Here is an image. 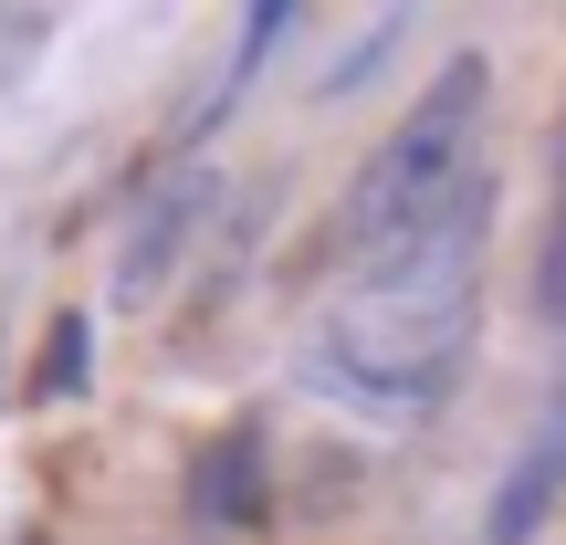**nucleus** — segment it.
<instances>
[{"mask_svg": "<svg viewBox=\"0 0 566 545\" xmlns=\"http://www.w3.org/2000/svg\"><path fill=\"white\" fill-rule=\"evenodd\" d=\"M472 137H483V53H451L441 74H430V95L399 116V137H378L357 158V179L336 189L325 242H336L346 263H378V252H399L409 231H430L472 179H483V168H472Z\"/></svg>", "mask_w": 566, "mask_h": 545, "instance_id": "nucleus-2", "label": "nucleus"}, {"mask_svg": "<svg viewBox=\"0 0 566 545\" xmlns=\"http://www.w3.org/2000/svg\"><path fill=\"white\" fill-rule=\"evenodd\" d=\"M546 304L566 315V231H556V252H546Z\"/></svg>", "mask_w": 566, "mask_h": 545, "instance_id": "nucleus-8", "label": "nucleus"}, {"mask_svg": "<svg viewBox=\"0 0 566 545\" xmlns=\"http://www.w3.org/2000/svg\"><path fill=\"white\" fill-rule=\"evenodd\" d=\"M84 378V325H63V336H53V388H74Z\"/></svg>", "mask_w": 566, "mask_h": 545, "instance_id": "nucleus-7", "label": "nucleus"}, {"mask_svg": "<svg viewBox=\"0 0 566 545\" xmlns=\"http://www.w3.org/2000/svg\"><path fill=\"white\" fill-rule=\"evenodd\" d=\"M283 32H294V11H283V0H263V11H252L242 32H231V53H221V74H210V95L189 105V126H179V147H210V126H221L231 105H242V84L263 74V53H273Z\"/></svg>", "mask_w": 566, "mask_h": 545, "instance_id": "nucleus-5", "label": "nucleus"}, {"mask_svg": "<svg viewBox=\"0 0 566 545\" xmlns=\"http://www.w3.org/2000/svg\"><path fill=\"white\" fill-rule=\"evenodd\" d=\"M399 42H409V11H378L357 42H346V63H325V74H315V95H357V84H378Z\"/></svg>", "mask_w": 566, "mask_h": 545, "instance_id": "nucleus-6", "label": "nucleus"}, {"mask_svg": "<svg viewBox=\"0 0 566 545\" xmlns=\"http://www.w3.org/2000/svg\"><path fill=\"white\" fill-rule=\"evenodd\" d=\"M493 168L441 210L430 231H409L399 252L357 263L325 325L304 336V378L315 399L357 409V420H420L451 399L472 357V325H483V242H493Z\"/></svg>", "mask_w": 566, "mask_h": 545, "instance_id": "nucleus-1", "label": "nucleus"}, {"mask_svg": "<svg viewBox=\"0 0 566 545\" xmlns=\"http://www.w3.org/2000/svg\"><path fill=\"white\" fill-rule=\"evenodd\" d=\"M556 493H566V409H546V420H535V441L514 451V472L493 483L483 545H535V535H546V514H556Z\"/></svg>", "mask_w": 566, "mask_h": 545, "instance_id": "nucleus-3", "label": "nucleus"}, {"mask_svg": "<svg viewBox=\"0 0 566 545\" xmlns=\"http://www.w3.org/2000/svg\"><path fill=\"white\" fill-rule=\"evenodd\" d=\"M189 210H210V179H200V168H189V179L168 189V200H147V221L126 231V252H116V294H126V304H137V294H147V283H158L168 263H179Z\"/></svg>", "mask_w": 566, "mask_h": 545, "instance_id": "nucleus-4", "label": "nucleus"}]
</instances>
